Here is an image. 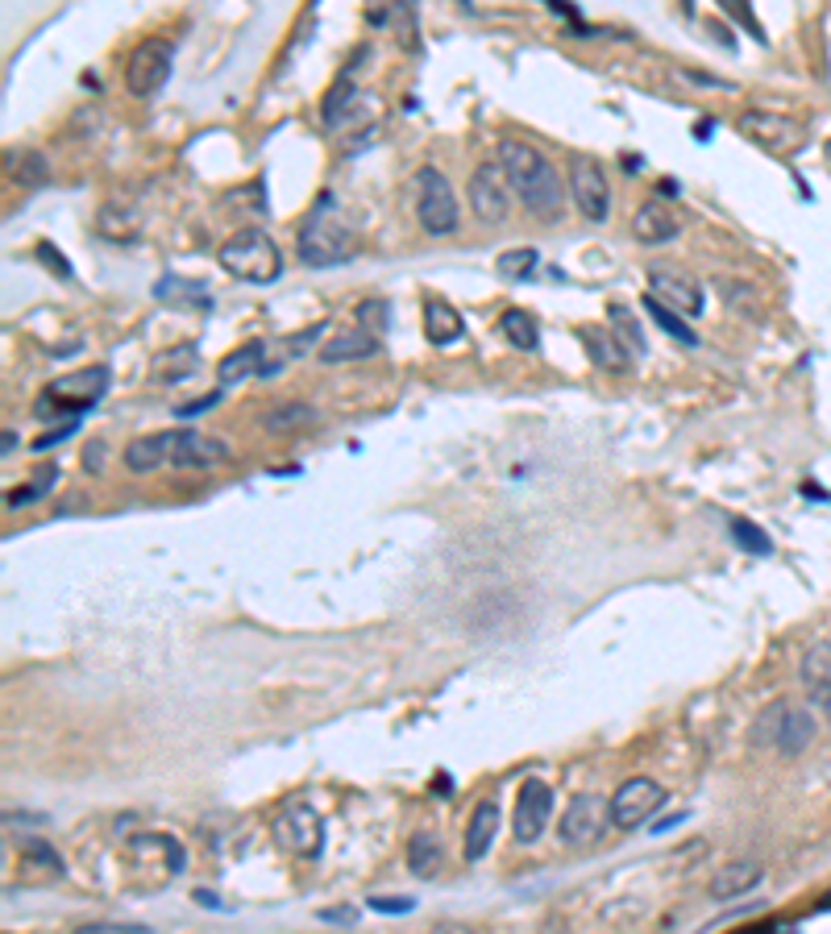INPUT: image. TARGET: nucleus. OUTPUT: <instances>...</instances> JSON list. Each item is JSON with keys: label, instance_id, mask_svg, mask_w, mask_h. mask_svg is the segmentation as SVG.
Returning <instances> with one entry per match:
<instances>
[{"label": "nucleus", "instance_id": "obj_28", "mask_svg": "<svg viewBox=\"0 0 831 934\" xmlns=\"http://www.w3.org/2000/svg\"><path fill=\"white\" fill-rule=\"evenodd\" d=\"M196 366H200V349L196 345H175V349H167V354H158L150 361V378L155 382H179V378H191Z\"/></svg>", "mask_w": 831, "mask_h": 934}, {"label": "nucleus", "instance_id": "obj_31", "mask_svg": "<svg viewBox=\"0 0 831 934\" xmlns=\"http://www.w3.org/2000/svg\"><path fill=\"white\" fill-rule=\"evenodd\" d=\"M320 420V411L308 408V403H299V399H287V403H278V408H271L266 416H262V428L266 432H299V428H308Z\"/></svg>", "mask_w": 831, "mask_h": 934}, {"label": "nucleus", "instance_id": "obj_10", "mask_svg": "<svg viewBox=\"0 0 831 934\" xmlns=\"http://www.w3.org/2000/svg\"><path fill=\"white\" fill-rule=\"evenodd\" d=\"M554 806H557V794H554V785H549V781H540V777H528V781L519 785V794H516V815H512V835H516L519 848H533L540 835L549 831Z\"/></svg>", "mask_w": 831, "mask_h": 934}, {"label": "nucleus", "instance_id": "obj_2", "mask_svg": "<svg viewBox=\"0 0 831 934\" xmlns=\"http://www.w3.org/2000/svg\"><path fill=\"white\" fill-rule=\"evenodd\" d=\"M295 254L312 271H333V266H346L349 258L362 254V233L341 217L333 196H320L308 212V221L295 233Z\"/></svg>", "mask_w": 831, "mask_h": 934}, {"label": "nucleus", "instance_id": "obj_38", "mask_svg": "<svg viewBox=\"0 0 831 934\" xmlns=\"http://www.w3.org/2000/svg\"><path fill=\"white\" fill-rule=\"evenodd\" d=\"M727 527H732V541L740 544L745 553H753V557H769V553H774V541H769L757 524H748V520H727Z\"/></svg>", "mask_w": 831, "mask_h": 934}, {"label": "nucleus", "instance_id": "obj_8", "mask_svg": "<svg viewBox=\"0 0 831 934\" xmlns=\"http://www.w3.org/2000/svg\"><path fill=\"white\" fill-rule=\"evenodd\" d=\"M171 71H175V42L171 38H146V42H138L134 54L125 59V87H129L134 96L146 101V96H155V92L167 87Z\"/></svg>", "mask_w": 831, "mask_h": 934}, {"label": "nucleus", "instance_id": "obj_5", "mask_svg": "<svg viewBox=\"0 0 831 934\" xmlns=\"http://www.w3.org/2000/svg\"><path fill=\"white\" fill-rule=\"evenodd\" d=\"M416 217H420V229L429 238H450L457 233V196H453L450 175L441 167H420L416 175Z\"/></svg>", "mask_w": 831, "mask_h": 934}, {"label": "nucleus", "instance_id": "obj_11", "mask_svg": "<svg viewBox=\"0 0 831 934\" xmlns=\"http://www.w3.org/2000/svg\"><path fill=\"white\" fill-rule=\"evenodd\" d=\"M665 801L670 798H665V789L653 777H628L616 789V798L607 801L611 806V827L616 831H637V827H644L649 818L658 815Z\"/></svg>", "mask_w": 831, "mask_h": 934}, {"label": "nucleus", "instance_id": "obj_29", "mask_svg": "<svg viewBox=\"0 0 831 934\" xmlns=\"http://www.w3.org/2000/svg\"><path fill=\"white\" fill-rule=\"evenodd\" d=\"M9 175H13V183L18 187L38 191V187L51 183V162H46V154L42 150H18V154H9Z\"/></svg>", "mask_w": 831, "mask_h": 934}, {"label": "nucleus", "instance_id": "obj_4", "mask_svg": "<svg viewBox=\"0 0 831 934\" xmlns=\"http://www.w3.org/2000/svg\"><path fill=\"white\" fill-rule=\"evenodd\" d=\"M113 387V370L108 366H80V370L54 378L51 387L42 391V403H38V416H84L101 403L104 395Z\"/></svg>", "mask_w": 831, "mask_h": 934}, {"label": "nucleus", "instance_id": "obj_20", "mask_svg": "<svg viewBox=\"0 0 831 934\" xmlns=\"http://www.w3.org/2000/svg\"><path fill=\"white\" fill-rule=\"evenodd\" d=\"M175 458V428H167V432H155V437H138V441L125 444V470L129 474H150V470H162V465H171Z\"/></svg>", "mask_w": 831, "mask_h": 934}, {"label": "nucleus", "instance_id": "obj_44", "mask_svg": "<svg viewBox=\"0 0 831 934\" xmlns=\"http://www.w3.org/2000/svg\"><path fill=\"white\" fill-rule=\"evenodd\" d=\"M71 432H80V416H71L67 424H59V428H54V432H46V437H38V441H34V449H51V444L67 441Z\"/></svg>", "mask_w": 831, "mask_h": 934}, {"label": "nucleus", "instance_id": "obj_26", "mask_svg": "<svg viewBox=\"0 0 831 934\" xmlns=\"http://www.w3.org/2000/svg\"><path fill=\"white\" fill-rule=\"evenodd\" d=\"M814 731H819L814 714L790 706V711H786V718H781V735H778V744H774V747H778L781 756H802V752L814 744Z\"/></svg>", "mask_w": 831, "mask_h": 934}, {"label": "nucleus", "instance_id": "obj_16", "mask_svg": "<svg viewBox=\"0 0 831 934\" xmlns=\"http://www.w3.org/2000/svg\"><path fill=\"white\" fill-rule=\"evenodd\" d=\"M798 678H802L807 702L831 718V640H814V644L802 652Z\"/></svg>", "mask_w": 831, "mask_h": 934}, {"label": "nucleus", "instance_id": "obj_32", "mask_svg": "<svg viewBox=\"0 0 831 934\" xmlns=\"http://www.w3.org/2000/svg\"><path fill=\"white\" fill-rule=\"evenodd\" d=\"M644 312H649V321L658 324L665 337L682 340V345H698V333H694L691 324L682 321V312H674L670 304H661L658 295H644Z\"/></svg>", "mask_w": 831, "mask_h": 934}, {"label": "nucleus", "instance_id": "obj_6", "mask_svg": "<svg viewBox=\"0 0 831 934\" xmlns=\"http://www.w3.org/2000/svg\"><path fill=\"white\" fill-rule=\"evenodd\" d=\"M275 843L295 860H320L325 856V818L316 806L295 798L275 818Z\"/></svg>", "mask_w": 831, "mask_h": 934}, {"label": "nucleus", "instance_id": "obj_54", "mask_svg": "<svg viewBox=\"0 0 831 934\" xmlns=\"http://www.w3.org/2000/svg\"><path fill=\"white\" fill-rule=\"evenodd\" d=\"M823 158H828V167H831V141H828V146H823Z\"/></svg>", "mask_w": 831, "mask_h": 934}, {"label": "nucleus", "instance_id": "obj_49", "mask_svg": "<svg viewBox=\"0 0 831 934\" xmlns=\"http://www.w3.org/2000/svg\"><path fill=\"white\" fill-rule=\"evenodd\" d=\"M13 449H18V432H13V428H4V458H13Z\"/></svg>", "mask_w": 831, "mask_h": 934}, {"label": "nucleus", "instance_id": "obj_52", "mask_svg": "<svg viewBox=\"0 0 831 934\" xmlns=\"http://www.w3.org/2000/svg\"><path fill=\"white\" fill-rule=\"evenodd\" d=\"M433 789H441V794H445V789H453V781H450V777H445V773H441V777H436V781H433Z\"/></svg>", "mask_w": 831, "mask_h": 934}, {"label": "nucleus", "instance_id": "obj_50", "mask_svg": "<svg viewBox=\"0 0 831 934\" xmlns=\"http://www.w3.org/2000/svg\"><path fill=\"white\" fill-rule=\"evenodd\" d=\"M711 129H715V125H711V120H698V125H694V137H698V141H707V137H711Z\"/></svg>", "mask_w": 831, "mask_h": 934}, {"label": "nucleus", "instance_id": "obj_40", "mask_svg": "<svg viewBox=\"0 0 831 934\" xmlns=\"http://www.w3.org/2000/svg\"><path fill=\"white\" fill-rule=\"evenodd\" d=\"M54 478H59V470H46V474L38 478V482H30V486H13V491H9V499H4V503H9V507H30V503H38V499H42V494H51V486H54Z\"/></svg>", "mask_w": 831, "mask_h": 934}, {"label": "nucleus", "instance_id": "obj_17", "mask_svg": "<svg viewBox=\"0 0 831 934\" xmlns=\"http://www.w3.org/2000/svg\"><path fill=\"white\" fill-rule=\"evenodd\" d=\"M229 458L225 441H212L204 432H191V428H175V470H212Z\"/></svg>", "mask_w": 831, "mask_h": 934}, {"label": "nucleus", "instance_id": "obj_19", "mask_svg": "<svg viewBox=\"0 0 831 934\" xmlns=\"http://www.w3.org/2000/svg\"><path fill=\"white\" fill-rule=\"evenodd\" d=\"M382 354V340L375 333H366L362 324L349 328V333H333L325 345H320V361L325 366H346V361H366V357H379Z\"/></svg>", "mask_w": 831, "mask_h": 934}, {"label": "nucleus", "instance_id": "obj_25", "mask_svg": "<svg viewBox=\"0 0 831 934\" xmlns=\"http://www.w3.org/2000/svg\"><path fill=\"white\" fill-rule=\"evenodd\" d=\"M441 864H445V843H441V835L416 831L412 843H408V868H412V877L433 881L436 872H441Z\"/></svg>", "mask_w": 831, "mask_h": 934}, {"label": "nucleus", "instance_id": "obj_9", "mask_svg": "<svg viewBox=\"0 0 831 934\" xmlns=\"http://www.w3.org/2000/svg\"><path fill=\"white\" fill-rule=\"evenodd\" d=\"M740 134L753 137L757 146H765L778 158H795L802 146H807V129L802 120L786 117V113H769V108H748L740 117Z\"/></svg>", "mask_w": 831, "mask_h": 934}, {"label": "nucleus", "instance_id": "obj_3", "mask_svg": "<svg viewBox=\"0 0 831 934\" xmlns=\"http://www.w3.org/2000/svg\"><path fill=\"white\" fill-rule=\"evenodd\" d=\"M217 262L238 283H254V287H266L283 274V250L266 229H238L229 241H221Z\"/></svg>", "mask_w": 831, "mask_h": 934}, {"label": "nucleus", "instance_id": "obj_12", "mask_svg": "<svg viewBox=\"0 0 831 934\" xmlns=\"http://www.w3.org/2000/svg\"><path fill=\"white\" fill-rule=\"evenodd\" d=\"M649 295H658L661 304H670L674 312H682V316H703V312H707L703 283H698L691 271L670 266V262L649 266Z\"/></svg>", "mask_w": 831, "mask_h": 934}, {"label": "nucleus", "instance_id": "obj_7", "mask_svg": "<svg viewBox=\"0 0 831 934\" xmlns=\"http://www.w3.org/2000/svg\"><path fill=\"white\" fill-rule=\"evenodd\" d=\"M470 212L483 224H503L512 217V204H516V187L507 179L503 162H478L470 170V187H466Z\"/></svg>", "mask_w": 831, "mask_h": 934}, {"label": "nucleus", "instance_id": "obj_27", "mask_svg": "<svg viewBox=\"0 0 831 934\" xmlns=\"http://www.w3.org/2000/svg\"><path fill=\"white\" fill-rule=\"evenodd\" d=\"M155 300H162V304L200 307V312H208V307H212L208 283H200V279H179V274H162V279H158Z\"/></svg>", "mask_w": 831, "mask_h": 934}, {"label": "nucleus", "instance_id": "obj_39", "mask_svg": "<svg viewBox=\"0 0 831 934\" xmlns=\"http://www.w3.org/2000/svg\"><path fill=\"white\" fill-rule=\"evenodd\" d=\"M354 316H358V324H362L366 333H375V337H382V333L391 328V304H387V300H362Z\"/></svg>", "mask_w": 831, "mask_h": 934}, {"label": "nucleus", "instance_id": "obj_46", "mask_svg": "<svg viewBox=\"0 0 831 934\" xmlns=\"http://www.w3.org/2000/svg\"><path fill=\"white\" fill-rule=\"evenodd\" d=\"M101 458H104V444L92 441V444H87V470H92V474H101V470H104Z\"/></svg>", "mask_w": 831, "mask_h": 934}, {"label": "nucleus", "instance_id": "obj_45", "mask_svg": "<svg viewBox=\"0 0 831 934\" xmlns=\"http://www.w3.org/2000/svg\"><path fill=\"white\" fill-rule=\"evenodd\" d=\"M320 922H337V926H354L358 922V910L354 905H337V910H320Z\"/></svg>", "mask_w": 831, "mask_h": 934}, {"label": "nucleus", "instance_id": "obj_48", "mask_svg": "<svg viewBox=\"0 0 831 934\" xmlns=\"http://www.w3.org/2000/svg\"><path fill=\"white\" fill-rule=\"evenodd\" d=\"M686 822V815H670V818H661L658 827H653V835H665V831H674V827H682Z\"/></svg>", "mask_w": 831, "mask_h": 934}, {"label": "nucleus", "instance_id": "obj_18", "mask_svg": "<svg viewBox=\"0 0 831 934\" xmlns=\"http://www.w3.org/2000/svg\"><path fill=\"white\" fill-rule=\"evenodd\" d=\"M420 312H424V337H429V345H436V349L462 345V337H466V321H462V312H457L450 300L424 295Z\"/></svg>", "mask_w": 831, "mask_h": 934}, {"label": "nucleus", "instance_id": "obj_24", "mask_svg": "<svg viewBox=\"0 0 831 934\" xmlns=\"http://www.w3.org/2000/svg\"><path fill=\"white\" fill-rule=\"evenodd\" d=\"M266 340H245V345H238L233 354L221 357V366H217V378H221V387H233V382H242V378H250V374H262V361H266Z\"/></svg>", "mask_w": 831, "mask_h": 934}, {"label": "nucleus", "instance_id": "obj_37", "mask_svg": "<svg viewBox=\"0 0 831 934\" xmlns=\"http://www.w3.org/2000/svg\"><path fill=\"white\" fill-rule=\"evenodd\" d=\"M18 848H21V856H25V860H34L38 868H46V872H54V877H63V872H67L63 856L51 848V839H38V835H30V839H21Z\"/></svg>", "mask_w": 831, "mask_h": 934}, {"label": "nucleus", "instance_id": "obj_43", "mask_svg": "<svg viewBox=\"0 0 831 934\" xmlns=\"http://www.w3.org/2000/svg\"><path fill=\"white\" fill-rule=\"evenodd\" d=\"M366 905H370L375 914H412L416 898H370Z\"/></svg>", "mask_w": 831, "mask_h": 934}, {"label": "nucleus", "instance_id": "obj_35", "mask_svg": "<svg viewBox=\"0 0 831 934\" xmlns=\"http://www.w3.org/2000/svg\"><path fill=\"white\" fill-rule=\"evenodd\" d=\"M715 9H724L727 18L736 21L740 30H748V38H753V42H761V46L769 42L761 18H757V9H753V0H715Z\"/></svg>", "mask_w": 831, "mask_h": 934}, {"label": "nucleus", "instance_id": "obj_41", "mask_svg": "<svg viewBox=\"0 0 831 934\" xmlns=\"http://www.w3.org/2000/svg\"><path fill=\"white\" fill-rule=\"evenodd\" d=\"M38 258H42V262H46V271H54L59 279H63V283H71V279H75L71 262H67L63 254H59V250H54L51 241H38Z\"/></svg>", "mask_w": 831, "mask_h": 934}, {"label": "nucleus", "instance_id": "obj_47", "mask_svg": "<svg viewBox=\"0 0 831 934\" xmlns=\"http://www.w3.org/2000/svg\"><path fill=\"white\" fill-rule=\"evenodd\" d=\"M691 80H698V84H707V87H732L727 80H719V75H703V71H686Z\"/></svg>", "mask_w": 831, "mask_h": 934}, {"label": "nucleus", "instance_id": "obj_53", "mask_svg": "<svg viewBox=\"0 0 831 934\" xmlns=\"http://www.w3.org/2000/svg\"><path fill=\"white\" fill-rule=\"evenodd\" d=\"M682 13H686V18H694V0H682Z\"/></svg>", "mask_w": 831, "mask_h": 934}, {"label": "nucleus", "instance_id": "obj_51", "mask_svg": "<svg viewBox=\"0 0 831 934\" xmlns=\"http://www.w3.org/2000/svg\"><path fill=\"white\" fill-rule=\"evenodd\" d=\"M658 191H661V196H677V183H674V179H661Z\"/></svg>", "mask_w": 831, "mask_h": 934}, {"label": "nucleus", "instance_id": "obj_33", "mask_svg": "<svg viewBox=\"0 0 831 934\" xmlns=\"http://www.w3.org/2000/svg\"><path fill=\"white\" fill-rule=\"evenodd\" d=\"M607 321H611V328L620 333V340L632 349L637 357H644L649 354V340H644V328H641V321L632 316V307L628 304H607Z\"/></svg>", "mask_w": 831, "mask_h": 934}, {"label": "nucleus", "instance_id": "obj_36", "mask_svg": "<svg viewBox=\"0 0 831 934\" xmlns=\"http://www.w3.org/2000/svg\"><path fill=\"white\" fill-rule=\"evenodd\" d=\"M540 266V254L533 250V245H524V250H507V254L499 258V274L503 279H516V283H528L533 274H537Z\"/></svg>", "mask_w": 831, "mask_h": 934}, {"label": "nucleus", "instance_id": "obj_30", "mask_svg": "<svg viewBox=\"0 0 831 934\" xmlns=\"http://www.w3.org/2000/svg\"><path fill=\"white\" fill-rule=\"evenodd\" d=\"M499 333L507 345H516V349H524V354H533V349H540V324L524 312V307H507L499 316Z\"/></svg>", "mask_w": 831, "mask_h": 934}, {"label": "nucleus", "instance_id": "obj_15", "mask_svg": "<svg viewBox=\"0 0 831 934\" xmlns=\"http://www.w3.org/2000/svg\"><path fill=\"white\" fill-rule=\"evenodd\" d=\"M578 340H582V349H587L590 366H599V370H607V374H628V370H632V361H637V354H632V349L623 345L616 328L582 324Z\"/></svg>", "mask_w": 831, "mask_h": 934}, {"label": "nucleus", "instance_id": "obj_23", "mask_svg": "<svg viewBox=\"0 0 831 934\" xmlns=\"http://www.w3.org/2000/svg\"><path fill=\"white\" fill-rule=\"evenodd\" d=\"M495 835H499V806H495V801H483V806L470 815L462 856H466L470 864H483L486 851L495 848Z\"/></svg>", "mask_w": 831, "mask_h": 934}, {"label": "nucleus", "instance_id": "obj_34", "mask_svg": "<svg viewBox=\"0 0 831 934\" xmlns=\"http://www.w3.org/2000/svg\"><path fill=\"white\" fill-rule=\"evenodd\" d=\"M786 711H790V702H769L761 714H757V723H753V731H748V739L757 747H774L781 735V718H786Z\"/></svg>", "mask_w": 831, "mask_h": 934}, {"label": "nucleus", "instance_id": "obj_13", "mask_svg": "<svg viewBox=\"0 0 831 934\" xmlns=\"http://www.w3.org/2000/svg\"><path fill=\"white\" fill-rule=\"evenodd\" d=\"M570 200L590 224H603L611 217V183H607V170L595 158H574L570 162Z\"/></svg>", "mask_w": 831, "mask_h": 934}, {"label": "nucleus", "instance_id": "obj_14", "mask_svg": "<svg viewBox=\"0 0 831 934\" xmlns=\"http://www.w3.org/2000/svg\"><path fill=\"white\" fill-rule=\"evenodd\" d=\"M603 822H611V806H603V798H595V794L574 798L570 810L561 815V843L566 848H590V843H599Z\"/></svg>", "mask_w": 831, "mask_h": 934}, {"label": "nucleus", "instance_id": "obj_22", "mask_svg": "<svg viewBox=\"0 0 831 934\" xmlns=\"http://www.w3.org/2000/svg\"><path fill=\"white\" fill-rule=\"evenodd\" d=\"M761 881H765V868L757 860H732V864H724L711 877V898L715 901L748 898Z\"/></svg>", "mask_w": 831, "mask_h": 934}, {"label": "nucleus", "instance_id": "obj_1", "mask_svg": "<svg viewBox=\"0 0 831 934\" xmlns=\"http://www.w3.org/2000/svg\"><path fill=\"white\" fill-rule=\"evenodd\" d=\"M499 162H503V170H507L512 187H516V200L528 208L537 221H557V217H561V208H566L561 175H557V167L533 146V141H524V137H503Z\"/></svg>", "mask_w": 831, "mask_h": 934}, {"label": "nucleus", "instance_id": "obj_42", "mask_svg": "<svg viewBox=\"0 0 831 934\" xmlns=\"http://www.w3.org/2000/svg\"><path fill=\"white\" fill-rule=\"evenodd\" d=\"M221 395H225V387H217V391L200 395V399H191V403H179V408H175V416H183V420H191V416H204V411H212L217 403H221Z\"/></svg>", "mask_w": 831, "mask_h": 934}, {"label": "nucleus", "instance_id": "obj_21", "mask_svg": "<svg viewBox=\"0 0 831 934\" xmlns=\"http://www.w3.org/2000/svg\"><path fill=\"white\" fill-rule=\"evenodd\" d=\"M632 233H637V241H644V245H665V241H674L677 233H682V221H677V212L665 204V200H649V204L637 208Z\"/></svg>", "mask_w": 831, "mask_h": 934}]
</instances>
